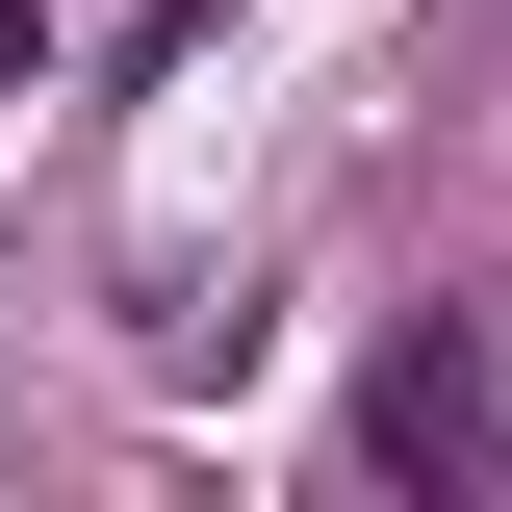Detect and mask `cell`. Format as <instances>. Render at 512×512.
Here are the masks:
<instances>
[{"instance_id": "cell-1", "label": "cell", "mask_w": 512, "mask_h": 512, "mask_svg": "<svg viewBox=\"0 0 512 512\" xmlns=\"http://www.w3.org/2000/svg\"><path fill=\"white\" fill-rule=\"evenodd\" d=\"M359 487H436V512L512 487V359H487V308H410V333H384V384H359Z\"/></svg>"}]
</instances>
